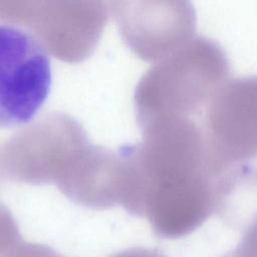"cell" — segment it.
<instances>
[{"label":"cell","mask_w":257,"mask_h":257,"mask_svg":"<svg viewBox=\"0 0 257 257\" xmlns=\"http://www.w3.org/2000/svg\"><path fill=\"white\" fill-rule=\"evenodd\" d=\"M142 133L141 143L124 146L128 182L122 208L147 219L159 237L187 236L219 212L237 167L220 158L201 119L159 121Z\"/></svg>","instance_id":"obj_1"},{"label":"cell","mask_w":257,"mask_h":257,"mask_svg":"<svg viewBox=\"0 0 257 257\" xmlns=\"http://www.w3.org/2000/svg\"><path fill=\"white\" fill-rule=\"evenodd\" d=\"M229 74L230 62L219 43L207 37L192 39L140 79L134 104L141 130L164 120H203Z\"/></svg>","instance_id":"obj_2"},{"label":"cell","mask_w":257,"mask_h":257,"mask_svg":"<svg viewBox=\"0 0 257 257\" xmlns=\"http://www.w3.org/2000/svg\"><path fill=\"white\" fill-rule=\"evenodd\" d=\"M89 140L73 116L48 112L0 143L5 181L26 185L56 184Z\"/></svg>","instance_id":"obj_3"},{"label":"cell","mask_w":257,"mask_h":257,"mask_svg":"<svg viewBox=\"0 0 257 257\" xmlns=\"http://www.w3.org/2000/svg\"><path fill=\"white\" fill-rule=\"evenodd\" d=\"M51 86L46 49L27 31L0 25V128L30 122Z\"/></svg>","instance_id":"obj_4"},{"label":"cell","mask_w":257,"mask_h":257,"mask_svg":"<svg viewBox=\"0 0 257 257\" xmlns=\"http://www.w3.org/2000/svg\"><path fill=\"white\" fill-rule=\"evenodd\" d=\"M112 15L124 43L148 62L186 45L197 28L191 0H113Z\"/></svg>","instance_id":"obj_5"},{"label":"cell","mask_w":257,"mask_h":257,"mask_svg":"<svg viewBox=\"0 0 257 257\" xmlns=\"http://www.w3.org/2000/svg\"><path fill=\"white\" fill-rule=\"evenodd\" d=\"M112 10L113 0H40L28 26L55 58L78 63L95 50Z\"/></svg>","instance_id":"obj_6"},{"label":"cell","mask_w":257,"mask_h":257,"mask_svg":"<svg viewBox=\"0 0 257 257\" xmlns=\"http://www.w3.org/2000/svg\"><path fill=\"white\" fill-rule=\"evenodd\" d=\"M203 124L214 149L231 166L257 158V75L228 79L206 109Z\"/></svg>","instance_id":"obj_7"},{"label":"cell","mask_w":257,"mask_h":257,"mask_svg":"<svg viewBox=\"0 0 257 257\" xmlns=\"http://www.w3.org/2000/svg\"><path fill=\"white\" fill-rule=\"evenodd\" d=\"M127 184L124 148L117 152L88 142L55 184L73 203L92 210L121 206Z\"/></svg>","instance_id":"obj_8"},{"label":"cell","mask_w":257,"mask_h":257,"mask_svg":"<svg viewBox=\"0 0 257 257\" xmlns=\"http://www.w3.org/2000/svg\"><path fill=\"white\" fill-rule=\"evenodd\" d=\"M234 226H240L242 230L240 240L232 251L222 257H257V190Z\"/></svg>","instance_id":"obj_9"},{"label":"cell","mask_w":257,"mask_h":257,"mask_svg":"<svg viewBox=\"0 0 257 257\" xmlns=\"http://www.w3.org/2000/svg\"><path fill=\"white\" fill-rule=\"evenodd\" d=\"M40 0H0V20L28 26Z\"/></svg>","instance_id":"obj_10"}]
</instances>
